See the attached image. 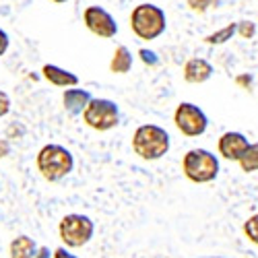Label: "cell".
<instances>
[{"instance_id": "6da1fadb", "label": "cell", "mask_w": 258, "mask_h": 258, "mask_svg": "<svg viewBox=\"0 0 258 258\" xmlns=\"http://www.w3.org/2000/svg\"><path fill=\"white\" fill-rule=\"evenodd\" d=\"M133 149L141 159H161L169 151V135L157 124H143L133 135Z\"/></svg>"}, {"instance_id": "7a4b0ae2", "label": "cell", "mask_w": 258, "mask_h": 258, "mask_svg": "<svg viewBox=\"0 0 258 258\" xmlns=\"http://www.w3.org/2000/svg\"><path fill=\"white\" fill-rule=\"evenodd\" d=\"M35 163H37L39 174L44 176L48 182L62 180L64 176H69L73 171V167H75L73 153L62 145H46L37 153Z\"/></svg>"}, {"instance_id": "3957f363", "label": "cell", "mask_w": 258, "mask_h": 258, "mask_svg": "<svg viewBox=\"0 0 258 258\" xmlns=\"http://www.w3.org/2000/svg\"><path fill=\"white\" fill-rule=\"evenodd\" d=\"M184 176L195 184H209L219 176V159L207 149H190L182 157Z\"/></svg>"}, {"instance_id": "277c9868", "label": "cell", "mask_w": 258, "mask_h": 258, "mask_svg": "<svg viewBox=\"0 0 258 258\" xmlns=\"http://www.w3.org/2000/svg\"><path fill=\"white\" fill-rule=\"evenodd\" d=\"M167 27L165 13L155 5H139L131 15V29L139 39H157Z\"/></svg>"}, {"instance_id": "5b68a950", "label": "cell", "mask_w": 258, "mask_h": 258, "mask_svg": "<svg viewBox=\"0 0 258 258\" xmlns=\"http://www.w3.org/2000/svg\"><path fill=\"white\" fill-rule=\"evenodd\" d=\"M83 120H85V124H87V126H91L93 131H99V133L112 131V128L118 126V122H120L118 105L112 99L91 97L87 107L83 110Z\"/></svg>"}, {"instance_id": "8992f818", "label": "cell", "mask_w": 258, "mask_h": 258, "mask_svg": "<svg viewBox=\"0 0 258 258\" xmlns=\"http://www.w3.org/2000/svg\"><path fill=\"white\" fill-rule=\"evenodd\" d=\"M60 238L69 248H81L85 246L91 235H93V221L87 217V215H79V213H71L60 221Z\"/></svg>"}, {"instance_id": "52a82bcc", "label": "cell", "mask_w": 258, "mask_h": 258, "mask_svg": "<svg viewBox=\"0 0 258 258\" xmlns=\"http://www.w3.org/2000/svg\"><path fill=\"white\" fill-rule=\"evenodd\" d=\"M174 124L186 137H201L209 128V118L199 105L182 101L174 112Z\"/></svg>"}, {"instance_id": "ba28073f", "label": "cell", "mask_w": 258, "mask_h": 258, "mask_svg": "<svg viewBox=\"0 0 258 258\" xmlns=\"http://www.w3.org/2000/svg\"><path fill=\"white\" fill-rule=\"evenodd\" d=\"M83 21L91 33L103 39H110L118 33V23L114 21V17L101 7H87L83 13Z\"/></svg>"}, {"instance_id": "9c48e42d", "label": "cell", "mask_w": 258, "mask_h": 258, "mask_svg": "<svg viewBox=\"0 0 258 258\" xmlns=\"http://www.w3.org/2000/svg\"><path fill=\"white\" fill-rule=\"evenodd\" d=\"M248 139L238 133V131H229V133H223L219 137V143H217V151L223 159L227 161H238L242 157V153L246 151V147H248Z\"/></svg>"}, {"instance_id": "30bf717a", "label": "cell", "mask_w": 258, "mask_h": 258, "mask_svg": "<svg viewBox=\"0 0 258 258\" xmlns=\"http://www.w3.org/2000/svg\"><path fill=\"white\" fill-rule=\"evenodd\" d=\"M211 77H213V67H211V62H207L205 58H190L184 64L186 83L201 85V83H207Z\"/></svg>"}, {"instance_id": "8fae6325", "label": "cell", "mask_w": 258, "mask_h": 258, "mask_svg": "<svg viewBox=\"0 0 258 258\" xmlns=\"http://www.w3.org/2000/svg\"><path fill=\"white\" fill-rule=\"evenodd\" d=\"M62 101H64V107H67V112L71 116H77L81 114L87 103L91 101V93L85 91V89H67L62 95Z\"/></svg>"}, {"instance_id": "7c38bea8", "label": "cell", "mask_w": 258, "mask_h": 258, "mask_svg": "<svg viewBox=\"0 0 258 258\" xmlns=\"http://www.w3.org/2000/svg\"><path fill=\"white\" fill-rule=\"evenodd\" d=\"M41 73H44L46 81H50L52 85H56V87H75V85L79 83L77 75L56 67V64H46V67L41 69Z\"/></svg>"}, {"instance_id": "4fadbf2b", "label": "cell", "mask_w": 258, "mask_h": 258, "mask_svg": "<svg viewBox=\"0 0 258 258\" xmlns=\"http://www.w3.org/2000/svg\"><path fill=\"white\" fill-rule=\"evenodd\" d=\"M9 254H11V258H35L37 246L29 235H19V238H15L11 242Z\"/></svg>"}, {"instance_id": "5bb4252c", "label": "cell", "mask_w": 258, "mask_h": 258, "mask_svg": "<svg viewBox=\"0 0 258 258\" xmlns=\"http://www.w3.org/2000/svg\"><path fill=\"white\" fill-rule=\"evenodd\" d=\"M131 69H133V54L128 52L126 46L116 48L114 58H112V62H110V71L116 73V75H126Z\"/></svg>"}, {"instance_id": "9a60e30c", "label": "cell", "mask_w": 258, "mask_h": 258, "mask_svg": "<svg viewBox=\"0 0 258 258\" xmlns=\"http://www.w3.org/2000/svg\"><path fill=\"white\" fill-rule=\"evenodd\" d=\"M238 165H240L242 171H246V174H254V171H258V143H250L246 147V151L238 159Z\"/></svg>"}, {"instance_id": "2e32d148", "label": "cell", "mask_w": 258, "mask_h": 258, "mask_svg": "<svg viewBox=\"0 0 258 258\" xmlns=\"http://www.w3.org/2000/svg\"><path fill=\"white\" fill-rule=\"evenodd\" d=\"M235 29H238V23H229V25L217 29V31L209 33L205 37V41H207V44H211V46H221V44H225V41H229L235 35Z\"/></svg>"}, {"instance_id": "e0dca14e", "label": "cell", "mask_w": 258, "mask_h": 258, "mask_svg": "<svg viewBox=\"0 0 258 258\" xmlns=\"http://www.w3.org/2000/svg\"><path fill=\"white\" fill-rule=\"evenodd\" d=\"M244 235L248 238V242H252L254 246H258V213L250 215L244 223Z\"/></svg>"}, {"instance_id": "ac0fdd59", "label": "cell", "mask_w": 258, "mask_h": 258, "mask_svg": "<svg viewBox=\"0 0 258 258\" xmlns=\"http://www.w3.org/2000/svg\"><path fill=\"white\" fill-rule=\"evenodd\" d=\"M219 3H221V0H186L188 9L192 13H199V15H203V13L211 11V9H217Z\"/></svg>"}, {"instance_id": "d6986e66", "label": "cell", "mask_w": 258, "mask_h": 258, "mask_svg": "<svg viewBox=\"0 0 258 258\" xmlns=\"http://www.w3.org/2000/svg\"><path fill=\"white\" fill-rule=\"evenodd\" d=\"M235 35H240L242 39H252L256 35V23H252V21H240Z\"/></svg>"}, {"instance_id": "ffe728a7", "label": "cell", "mask_w": 258, "mask_h": 258, "mask_svg": "<svg viewBox=\"0 0 258 258\" xmlns=\"http://www.w3.org/2000/svg\"><path fill=\"white\" fill-rule=\"evenodd\" d=\"M9 112H11V97L5 91H0V118L7 116Z\"/></svg>"}, {"instance_id": "44dd1931", "label": "cell", "mask_w": 258, "mask_h": 258, "mask_svg": "<svg viewBox=\"0 0 258 258\" xmlns=\"http://www.w3.org/2000/svg\"><path fill=\"white\" fill-rule=\"evenodd\" d=\"M9 44H11V39H9L7 31L0 29V56H5V52L9 50Z\"/></svg>"}, {"instance_id": "7402d4cb", "label": "cell", "mask_w": 258, "mask_h": 258, "mask_svg": "<svg viewBox=\"0 0 258 258\" xmlns=\"http://www.w3.org/2000/svg\"><path fill=\"white\" fill-rule=\"evenodd\" d=\"M139 56L143 58L145 64H157V58H155V52H149V50H141Z\"/></svg>"}, {"instance_id": "603a6c76", "label": "cell", "mask_w": 258, "mask_h": 258, "mask_svg": "<svg viewBox=\"0 0 258 258\" xmlns=\"http://www.w3.org/2000/svg\"><path fill=\"white\" fill-rule=\"evenodd\" d=\"M235 83L242 85L244 89H250L252 87V77L250 75H240V77H235Z\"/></svg>"}, {"instance_id": "cb8c5ba5", "label": "cell", "mask_w": 258, "mask_h": 258, "mask_svg": "<svg viewBox=\"0 0 258 258\" xmlns=\"http://www.w3.org/2000/svg\"><path fill=\"white\" fill-rule=\"evenodd\" d=\"M54 258H75V256H73V254H69L64 248H58V250L54 252Z\"/></svg>"}, {"instance_id": "d4e9b609", "label": "cell", "mask_w": 258, "mask_h": 258, "mask_svg": "<svg viewBox=\"0 0 258 258\" xmlns=\"http://www.w3.org/2000/svg\"><path fill=\"white\" fill-rule=\"evenodd\" d=\"M35 258H50V250L48 248H39L37 254H35Z\"/></svg>"}, {"instance_id": "484cf974", "label": "cell", "mask_w": 258, "mask_h": 258, "mask_svg": "<svg viewBox=\"0 0 258 258\" xmlns=\"http://www.w3.org/2000/svg\"><path fill=\"white\" fill-rule=\"evenodd\" d=\"M7 151H9V147H7V143H3V145H0V157H5Z\"/></svg>"}, {"instance_id": "4316f807", "label": "cell", "mask_w": 258, "mask_h": 258, "mask_svg": "<svg viewBox=\"0 0 258 258\" xmlns=\"http://www.w3.org/2000/svg\"><path fill=\"white\" fill-rule=\"evenodd\" d=\"M52 3H67V0H52Z\"/></svg>"}]
</instances>
